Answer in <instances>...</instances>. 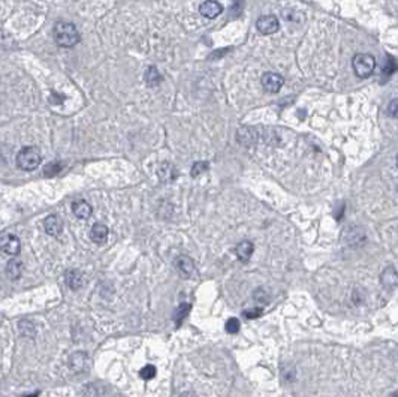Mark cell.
I'll return each mask as SVG.
<instances>
[{
    "mask_svg": "<svg viewBox=\"0 0 398 397\" xmlns=\"http://www.w3.org/2000/svg\"><path fill=\"white\" fill-rule=\"evenodd\" d=\"M44 226H45L47 234H50V235H53V237L60 235L62 231H63V222H62V219H60L59 216H56V214H50V216L45 219Z\"/></svg>",
    "mask_w": 398,
    "mask_h": 397,
    "instance_id": "9",
    "label": "cell"
},
{
    "mask_svg": "<svg viewBox=\"0 0 398 397\" xmlns=\"http://www.w3.org/2000/svg\"><path fill=\"white\" fill-rule=\"evenodd\" d=\"M18 327H20V333H21L24 337H29V339H30V337H35V334H36V327H35L33 322L24 319V321H21V322L18 324Z\"/></svg>",
    "mask_w": 398,
    "mask_h": 397,
    "instance_id": "19",
    "label": "cell"
},
{
    "mask_svg": "<svg viewBox=\"0 0 398 397\" xmlns=\"http://www.w3.org/2000/svg\"><path fill=\"white\" fill-rule=\"evenodd\" d=\"M20 238L14 234H3L2 237V250L6 253V255H11V256H15L20 253Z\"/></svg>",
    "mask_w": 398,
    "mask_h": 397,
    "instance_id": "6",
    "label": "cell"
},
{
    "mask_svg": "<svg viewBox=\"0 0 398 397\" xmlns=\"http://www.w3.org/2000/svg\"><path fill=\"white\" fill-rule=\"evenodd\" d=\"M66 285L74 290V291H78L83 285H84V276L81 272L78 270H71L66 273Z\"/></svg>",
    "mask_w": 398,
    "mask_h": 397,
    "instance_id": "11",
    "label": "cell"
},
{
    "mask_svg": "<svg viewBox=\"0 0 398 397\" xmlns=\"http://www.w3.org/2000/svg\"><path fill=\"white\" fill-rule=\"evenodd\" d=\"M175 269L184 279H189L195 273V262L192 258H189L186 255H180L175 259Z\"/></svg>",
    "mask_w": 398,
    "mask_h": 397,
    "instance_id": "7",
    "label": "cell"
},
{
    "mask_svg": "<svg viewBox=\"0 0 398 397\" xmlns=\"http://www.w3.org/2000/svg\"><path fill=\"white\" fill-rule=\"evenodd\" d=\"M386 111H388V115H391L392 118H398V99L391 100Z\"/></svg>",
    "mask_w": 398,
    "mask_h": 397,
    "instance_id": "26",
    "label": "cell"
},
{
    "mask_svg": "<svg viewBox=\"0 0 398 397\" xmlns=\"http://www.w3.org/2000/svg\"><path fill=\"white\" fill-rule=\"evenodd\" d=\"M207 170H208V162H196V164L192 167L190 174H192V177H198V176H201L202 173H205Z\"/></svg>",
    "mask_w": 398,
    "mask_h": 397,
    "instance_id": "24",
    "label": "cell"
},
{
    "mask_svg": "<svg viewBox=\"0 0 398 397\" xmlns=\"http://www.w3.org/2000/svg\"><path fill=\"white\" fill-rule=\"evenodd\" d=\"M243 315L247 319H255V318H259L262 315V309L261 307H256V309H252V310H244Z\"/></svg>",
    "mask_w": 398,
    "mask_h": 397,
    "instance_id": "27",
    "label": "cell"
},
{
    "mask_svg": "<svg viewBox=\"0 0 398 397\" xmlns=\"http://www.w3.org/2000/svg\"><path fill=\"white\" fill-rule=\"evenodd\" d=\"M156 373H157V370H156V367H154V366H151V364H148V366L142 367V369H141V372H139L141 378H142V379H145V381H150V379H153V378L156 376Z\"/></svg>",
    "mask_w": 398,
    "mask_h": 397,
    "instance_id": "22",
    "label": "cell"
},
{
    "mask_svg": "<svg viewBox=\"0 0 398 397\" xmlns=\"http://www.w3.org/2000/svg\"><path fill=\"white\" fill-rule=\"evenodd\" d=\"M225 328H226V331H228L229 334H235V333L240 331V321H238L237 318H229V319L226 321Z\"/></svg>",
    "mask_w": 398,
    "mask_h": 397,
    "instance_id": "23",
    "label": "cell"
},
{
    "mask_svg": "<svg viewBox=\"0 0 398 397\" xmlns=\"http://www.w3.org/2000/svg\"><path fill=\"white\" fill-rule=\"evenodd\" d=\"M62 170H63V165H62L60 162H51V164L45 168L44 174H45L47 177H54V176H57Z\"/></svg>",
    "mask_w": 398,
    "mask_h": 397,
    "instance_id": "21",
    "label": "cell"
},
{
    "mask_svg": "<svg viewBox=\"0 0 398 397\" xmlns=\"http://www.w3.org/2000/svg\"><path fill=\"white\" fill-rule=\"evenodd\" d=\"M391 397H398V391H397V393H394V394H392Z\"/></svg>",
    "mask_w": 398,
    "mask_h": 397,
    "instance_id": "29",
    "label": "cell"
},
{
    "mask_svg": "<svg viewBox=\"0 0 398 397\" xmlns=\"http://www.w3.org/2000/svg\"><path fill=\"white\" fill-rule=\"evenodd\" d=\"M397 69H398L397 62H395L392 57H386V63H385V66H383V72L388 74V75H391V74H394Z\"/></svg>",
    "mask_w": 398,
    "mask_h": 397,
    "instance_id": "25",
    "label": "cell"
},
{
    "mask_svg": "<svg viewBox=\"0 0 398 397\" xmlns=\"http://www.w3.org/2000/svg\"><path fill=\"white\" fill-rule=\"evenodd\" d=\"M87 363H89V358L84 352H75L71 360H69V367L74 370V372H81V370H86L87 367Z\"/></svg>",
    "mask_w": 398,
    "mask_h": 397,
    "instance_id": "13",
    "label": "cell"
},
{
    "mask_svg": "<svg viewBox=\"0 0 398 397\" xmlns=\"http://www.w3.org/2000/svg\"><path fill=\"white\" fill-rule=\"evenodd\" d=\"M199 12L207 18H216L223 12V6L216 0H207L199 6Z\"/></svg>",
    "mask_w": 398,
    "mask_h": 397,
    "instance_id": "8",
    "label": "cell"
},
{
    "mask_svg": "<svg viewBox=\"0 0 398 397\" xmlns=\"http://www.w3.org/2000/svg\"><path fill=\"white\" fill-rule=\"evenodd\" d=\"M380 282L383 287L386 288H394L398 287V273L392 269V267H388L382 275H380Z\"/></svg>",
    "mask_w": 398,
    "mask_h": 397,
    "instance_id": "16",
    "label": "cell"
},
{
    "mask_svg": "<svg viewBox=\"0 0 398 397\" xmlns=\"http://www.w3.org/2000/svg\"><path fill=\"white\" fill-rule=\"evenodd\" d=\"M23 275V264L18 259H11L6 266V276L12 281L20 279Z\"/></svg>",
    "mask_w": 398,
    "mask_h": 397,
    "instance_id": "17",
    "label": "cell"
},
{
    "mask_svg": "<svg viewBox=\"0 0 398 397\" xmlns=\"http://www.w3.org/2000/svg\"><path fill=\"white\" fill-rule=\"evenodd\" d=\"M189 312H190V304H187V303H181L180 304V307H178V310H177V316H175V322L177 324H181L183 322V319L189 315Z\"/></svg>",
    "mask_w": 398,
    "mask_h": 397,
    "instance_id": "20",
    "label": "cell"
},
{
    "mask_svg": "<svg viewBox=\"0 0 398 397\" xmlns=\"http://www.w3.org/2000/svg\"><path fill=\"white\" fill-rule=\"evenodd\" d=\"M256 27L262 35H273V33L279 32L280 23H279V18L276 15H262L256 21Z\"/></svg>",
    "mask_w": 398,
    "mask_h": 397,
    "instance_id": "4",
    "label": "cell"
},
{
    "mask_svg": "<svg viewBox=\"0 0 398 397\" xmlns=\"http://www.w3.org/2000/svg\"><path fill=\"white\" fill-rule=\"evenodd\" d=\"M352 66L359 78H368L376 68V60L370 54H356L352 60Z\"/></svg>",
    "mask_w": 398,
    "mask_h": 397,
    "instance_id": "3",
    "label": "cell"
},
{
    "mask_svg": "<svg viewBox=\"0 0 398 397\" xmlns=\"http://www.w3.org/2000/svg\"><path fill=\"white\" fill-rule=\"evenodd\" d=\"M253 250H255V246L252 241H241L237 246V256L240 261L247 262L250 259V256L253 255Z\"/></svg>",
    "mask_w": 398,
    "mask_h": 397,
    "instance_id": "15",
    "label": "cell"
},
{
    "mask_svg": "<svg viewBox=\"0 0 398 397\" xmlns=\"http://www.w3.org/2000/svg\"><path fill=\"white\" fill-rule=\"evenodd\" d=\"M264 89L268 92V93H277L282 87H283V77L276 74V72H265L262 75V80H261Z\"/></svg>",
    "mask_w": 398,
    "mask_h": 397,
    "instance_id": "5",
    "label": "cell"
},
{
    "mask_svg": "<svg viewBox=\"0 0 398 397\" xmlns=\"http://www.w3.org/2000/svg\"><path fill=\"white\" fill-rule=\"evenodd\" d=\"M53 33H54L56 42L63 48H72L81 41L80 32L77 30V27L72 23H65V21L57 23L54 26Z\"/></svg>",
    "mask_w": 398,
    "mask_h": 397,
    "instance_id": "1",
    "label": "cell"
},
{
    "mask_svg": "<svg viewBox=\"0 0 398 397\" xmlns=\"http://www.w3.org/2000/svg\"><path fill=\"white\" fill-rule=\"evenodd\" d=\"M42 162V155L38 147L29 146L23 147L17 155V165L24 171H33L36 170Z\"/></svg>",
    "mask_w": 398,
    "mask_h": 397,
    "instance_id": "2",
    "label": "cell"
},
{
    "mask_svg": "<svg viewBox=\"0 0 398 397\" xmlns=\"http://www.w3.org/2000/svg\"><path fill=\"white\" fill-rule=\"evenodd\" d=\"M72 211L74 214L78 217V219H89L92 216V205L84 201V199H78V201H74L72 204Z\"/></svg>",
    "mask_w": 398,
    "mask_h": 397,
    "instance_id": "10",
    "label": "cell"
},
{
    "mask_svg": "<svg viewBox=\"0 0 398 397\" xmlns=\"http://www.w3.org/2000/svg\"><path fill=\"white\" fill-rule=\"evenodd\" d=\"M178 173H177V168L169 164V162H163L159 168V177L162 182H174L177 179Z\"/></svg>",
    "mask_w": 398,
    "mask_h": 397,
    "instance_id": "14",
    "label": "cell"
},
{
    "mask_svg": "<svg viewBox=\"0 0 398 397\" xmlns=\"http://www.w3.org/2000/svg\"><path fill=\"white\" fill-rule=\"evenodd\" d=\"M160 81H162V75H160V72L157 71V68L150 66V68L145 71V83L148 84V87L159 86Z\"/></svg>",
    "mask_w": 398,
    "mask_h": 397,
    "instance_id": "18",
    "label": "cell"
},
{
    "mask_svg": "<svg viewBox=\"0 0 398 397\" xmlns=\"http://www.w3.org/2000/svg\"><path fill=\"white\" fill-rule=\"evenodd\" d=\"M108 234H109V229H108V226L103 225V223H95L93 228H92V231H90V237H92V240H93L95 243H98V244H103V243L106 241Z\"/></svg>",
    "mask_w": 398,
    "mask_h": 397,
    "instance_id": "12",
    "label": "cell"
},
{
    "mask_svg": "<svg viewBox=\"0 0 398 397\" xmlns=\"http://www.w3.org/2000/svg\"><path fill=\"white\" fill-rule=\"evenodd\" d=\"M397 165H398V155H397Z\"/></svg>",
    "mask_w": 398,
    "mask_h": 397,
    "instance_id": "30",
    "label": "cell"
},
{
    "mask_svg": "<svg viewBox=\"0 0 398 397\" xmlns=\"http://www.w3.org/2000/svg\"><path fill=\"white\" fill-rule=\"evenodd\" d=\"M253 298H255L258 303H267V301H268V294H267L264 290L258 288V290L255 291V294H253Z\"/></svg>",
    "mask_w": 398,
    "mask_h": 397,
    "instance_id": "28",
    "label": "cell"
}]
</instances>
